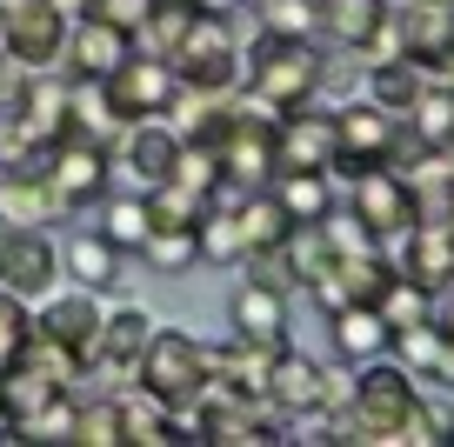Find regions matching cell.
<instances>
[{
  "label": "cell",
  "mask_w": 454,
  "mask_h": 447,
  "mask_svg": "<svg viewBox=\"0 0 454 447\" xmlns=\"http://www.w3.org/2000/svg\"><path fill=\"white\" fill-rule=\"evenodd\" d=\"M141 200H147V221H154V227H194L200 208H207L200 194H187V187H174V181H154Z\"/></svg>",
  "instance_id": "36"
},
{
  "label": "cell",
  "mask_w": 454,
  "mask_h": 447,
  "mask_svg": "<svg viewBox=\"0 0 454 447\" xmlns=\"http://www.w3.org/2000/svg\"><path fill=\"white\" fill-rule=\"evenodd\" d=\"M441 161H448V168H454V140H448V147H441Z\"/></svg>",
  "instance_id": "46"
},
{
  "label": "cell",
  "mask_w": 454,
  "mask_h": 447,
  "mask_svg": "<svg viewBox=\"0 0 454 447\" xmlns=\"http://www.w3.org/2000/svg\"><path fill=\"white\" fill-rule=\"evenodd\" d=\"M421 7H454V0H421Z\"/></svg>",
  "instance_id": "47"
},
{
  "label": "cell",
  "mask_w": 454,
  "mask_h": 447,
  "mask_svg": "<svg viewBox=\"0 0 454 447\" xmlns=\"http://www.w3.org/2000/svg\"><path fill=\"white\" fill-rule=\"evenodd\" d=\"M100 234L114 240L121 254H141V240L154 234V221H147V200L141 194H100Z\"/></svg>",
  "instance_id": "30"
},
{
  "label": "cell",
  "mask_w": 454,
  "mask_h": 447,
  "mask_svg": "<svg viewBox=\"0 0 454 447\" xmlns=\"http://www.w3.org/2000/svg\"><path fill=\"white\" fill-rule=\"evenodd\" d=\"M121 168L134 174L141 187H154V181H168L174 174V154H181V134H174L168 121H128V134H121Z\"/></svg>",
  "instance_id": "16"
},
{
  "label": "cell",
  "mask_w": 454,
  "mask_h": 447,
  "mask_svg": "<svg viewBox=\"0 0 454 447\" xmlns=\"http://www.w3.org/2000/svg\"><path fill=\"white\" fill-rule=\"evenodd\" d=\"M234 334H247V341H287V294L241 280V294H234Z\"/></svg>",
  "instance_id": "25"
},
{
  "label": "cell",
  "mask_w": 454,
  "mask_h": 447,
  "mask_svg": "<svg viewBox=\"0 0 454 447\" xmlns=\"http://www.w3.org/2000/svg\"><path fill=\"white\" fill-rule=\"evenodd\" d=\"M128 34L107 27V20H67V41H60V67H67V81H107L121 60H128Z\"/></svg>",
  "instance_id": "13"
},
{
  "label": "cell",
  "mask_w": 454,
  "mask_h": 447,
  "mask_svg": "<svg viewBox=\"0 0 454 447\" xmlns=\"http://www.w3.org/2000/svg\"><path fill=\"white\" fill-rule=\"evenodd\" d=\"M168 67H174L181 87H207V94L241 87V54L227 41V20H207V14H194V27H187V41L168 54Z\"/></svg>",
  "instance_id": "6"
},
{
  "label": "cell",
  "mask_w": 454,
  "mask_h": 447,
  "mask_svg": "<svg viewBox=\"0 0 454 447\" xmlns=\"http://www.w3.org/2000/svg\"><path fill=\"white\" fill-rule=\"evenodd\" d=\"M408 414H414V374H408V367L361 361V367H355V388H348V407H340L348 441H368V447L401 441Z\"/></svg>",
  "instance_id": "3"
},
{
  "label": "cell",
  "mask_w": 454,
  "mask_h": 447,
  "mask_svg": "<svg viewBox=\"0 0 454 447\" xmlns=\"http://www.w3.org/2000/svg\"><path fill=\"white\" fill-rule=\"evenodd\" d=\"M381 14H387L381 0H314V41L327 54H355Z\"/></svg>",
  "instance_id": "21"
},
{
  "label": "cell",
  "mask_w": 454,
  "mask_h": 447,
  "mask_svg": "<svg viewBox=\"0 0 454 447\" xmlns=\"http://www.w3.org/2000/svg\"><path fill=\"white\" fill-rule=\"evenodd\" d=\"M321 374L327 361H314V354H301L294 341H287L281 354H274V374H268V401L281 420H301V414H321Z\"/></svg>",
  "instance_id": "15"
},
{
  "label": "cell",
  "mask_w": 454,
  "mask_h": 447,
  "mask_svg": "<svg viewBox=\"0 0 454 447\" xmlns=\"http://www.w3.org/2000/svg\"><path fill=\"white\" fill-rule=\"evenodd\" d=\"M20 441H74V388H67V394H54V401H47V414L34 420Z\"/></svg>",
  "instance_id": "43"
},
{
  "label": "cell",
  "mask_w": 454,
  "mask_h": 447,
  "mask_svg": "<svg viewBox=\"0 0 454 447\" xmlns=\"http://www.w3.org/2000/svg\"><path fill=\"white\" fill-rule=\"evenodd\" d=\"M147 267H160V274H187V267H200V247H194V227H154V234L141 240Z\"/></svg>",
  "instance_id": "34"
},
{
  "label": "cell",
  "mask_w": 454,
  "mask_h": 447,
  "mask_svg": "<svg viewBox=\"0 0 454 447\" xmlns=\"http://www.w3.org/2000/svg\"><path fill=\"white\" fill-rule=\"evenodd\" d=\"M100 94H107V107L121 114V121H168L174 94H181V81H174V67L160 54H147V47H128V60L100 81Z\"/></svg>",
  "instance_id": "4"
},
{
  "label": "cell",
  "mask_w": 454,
  "mask_h": 447,
  "mask_svg": "<svg viewBox=\"0 0 454 447\" xmlns=\"http://www.w3.org/2000/svg\"><path fill=\"white\" fill-rule=\"evenodd\" d=\"M121 441H141V447H160V441H181L168 401H154L147 388H128L121 394Z\"/></svg>",
  "instance_id": "28"
},
{
  "label": "cell",
  "mask_w": 454,
  "mask_h": 447,
  "mask_svg": "<svg viewBox=\"0 0 454 447\" xmlns=\"http://www.w3.org/2000/svg\"><path fill=\"white\" fill-rule=\"evenodd\" d=\"M74 441L121 447V394H74Z\"/></svg>",
  "instance_id": "31"
},
{
  "label": "cell",
  "mask_w": 454,
  "mask_h": 447,
  "mask_svg": "<svg viewBox=\"0 0 454 447\" xmlns=\"http://www.w3.org/2000/svg\"><path fill=\"white\" fill-rule=\"evenodd\" d=\"M241 267H247V280H254V287L301 294V280H294V267H287V254H281V247H247V254H241Z\"/></svg>",
  "instance_id": "39"
},
{
  "label": "cell",
  "mask_w": 454,
  "mask_h": 447,
  "mask_svg": "<svg viewBox=\"0 0 454 447\" xmlns=\"http://www.w3.org/2000/svg\"><path fill=\"white\" fill-rule=\"evenodd\" d=\"M321 60H327L321 41H301V34L261 27L254 47L241 54V87H247L254 100H268L274 114L308 107V100H321Z\"/></svg>",
  "instance_id": "1"
},
{
  "label": "cell",
  "mask_w": 454,
  "mask_h": 447,
  "mask_svg": "<svg viewBox=\"0 0 454 447\" xmlns=\"http://www.w3.org/2000/svg\"><path fill=\"white\" fill-rule=\"evenodd\" d=\"M348 214H361L374 240H381V234H401V227L421 221V214H414L408 174H395L387 161H381V168H361L355 181H348Z\"/></svg>",
  "instance_id": "9"
},
{
  "label": "cell",
  "mask_w": 454,
  "mask_h": 447,
  "mask_svg": "<svg viewBox=\"0 0 454 447\" xmlns=\"http://www.w3.org/2000/svg\"><path fill=\"white\" fill-rule=\"evenodd\" d=\"M47 181L60 187L67 208H87L114 187V154L107 147H87V140H54L47 147Z\"/></svg>",
  "instance_id": "12"
},
{
  "label": "cell",
  "mask_w": 454,
  "mask_h": 447,
  "mask_svg": "<svg viewBox=\"0 0 454 447\" xmlns=\"http://www.w3.org/2000/svg\"><path fill=\"white\" fill-rule=\"evenodd\" d=\"M401 441H414V447H448V441H454V407L421 401V394H414V414H408V427H401Z\"/></svg>",
  "instance_id": "37"
},
{
  "label": "cell",
  "mask_w": 454,
  "mask_h": 447,
  "mask_svg": "<svg viewBox=\"0 0 454 447\" xmlns=\"http://www.w3.org/2000/svg\"><path fill=\"white\" fill-rule=\"evenodd\" d=\"M134 388L168 401L174 427L194 441V401H200V388H207V348H200L194 334H181V327H154V341H147L141 361H134Z\"/></svg>",
  "instance_id": "2"
},
{
  "label": "cell",
  "mask_w": 454,
  "mask_h": 447,
  "mask_svg": "<svg viewBox=\"0 0 454 447\" xmlns=\"http://www.w3.org/2000/svg\"><path fill=\"white\" fill-rule=\"evenodd\" d=\"M287 341H221V348H207V380L214 388H234V394H268V374H274V354H281Z\"/></svg>",
  "instance_id": "14"
},
{
  "label": "cell",
  "mask_w": 454,
  "mask_h": 447,
  "mask_svg": "<svg viewBox=\"0 0 454 447\" xmlns=\"http://www.w3.org/2000/svg\"><path fill=\"white\" fill-rule=\"evenodd\" d=\"M34 327H41V334H54V341H67L74 354H87V348H94V334H100V301H94V287L47 301V308L34 314ZM87 361H94V354H87Z\"/></svg>",
  "instance_id": "22"
},
{
  "label": "cell",
  "mask_w": 454,
  "mask_h": 447,
  "mask_svg": "<svg viewBox=\"0 0 454 447\" xmlns=\"http://www.w3.org/2000/svg\"><path fill=\"white\" fill-rule=\"evenodd\" d=\"M187 7L207 14V20H234V14H241V0H187Z\"/></svg>",
  "instance_id": "44"
},
{
  "label": "cell",
  "mask_w": 454,
  "mask_h": 447,
  "mask_svg": "<svg viewBox=\"0 0 454 447\" xmlns=\"http://www.w3.org/2000/svg\"><path fill=\"white\" fill-rule=\"evenodd\" d=\"M401 127H408L414 140H427V147H448L454 140V81H434V74H427V87L414 94V107L401 114Z\"/></svg>",
  "instance_id": "26"
},
{
  "label": "cell",
  "mask_w": 454,
  "mask_h": 447,
  "mask_svg": "<svg viewBox=\"0 0 454 447\" xmlns=\"http://www.w3.org/2000/svg\"><path fill=\"white\" fill-rule=\"evenodd\" d=\"M327 161H334V107H321V100L287 107L274 121V174H327Z\"/></svg>",
  "instance_id": "8"
},
{
  "label": "cell",
  "mask_w": 454,
  "mask_h": 447,
  "mask_svg": "<svg viewBox=\"0 0 454 447\" xmlns=\"http://www.w3.org/2000/svg\"><path fill=\"white\" fill-rule=\"evenodd\" d=\"M355 60H361V67H381V60H408V54H401V27H395V7H387V14L374 20V27H368V41L355 47Z\"/></svg>",
  "instance_id": "40"
},
{
  "label": "cell",
  "mask_w": 454,
  "mask_h": 447,
  "mask_svg": "<svg viewBox=\"0 0 454 447\" xmlns=\"http://www.w3.org/2000/svg\"><path fill=\"white\" fill-rule=\"evenodd\" d=\"M281 254H287V267H294V280H301V287H308V280H321L327 267H334V247H327V234H321V227H287Z\"/></svg>",
  "instance_id": "35"
},
{
  "label": "cell",
  "mask_w": 454,
  "mask_h": 447,
  "mask_svg": "<svg viewBox=\"0 0 454 447\" xmlns=\"http://www.w3.org/2000/svg\"><path fill=\"white\" fill-rule=\"evenodd\" d=\"M427 87V67H414V60H381V67H368V81H361V94L374 100L381 114H408L414 107V94Z\"/></svg>",
  "instance_id": "27"
},
{
  "label": "cell",
  "mask_w": 454,
  "mask_h": 447,
  "mask_svg": "<svg viewBox=\"0 0 454 447\" xmlns=\"http://www.w3.org/2000/svg\"><path fill=\"white\" fill-rule=\"evenodd\" d=\"M54 394H67V388H60V380H47L41 367H27V361L0 367V420H7L14 434H27L34 420L47 414V401H54Z\"/></svg>",
  "instance_id": "18"
},
{
  "label": "cell",
  "mask_w": 454,
  "mask_h": 447,
  "mask_svg": "<svg viewBox=\"0 0 454 447\" xmlns=\"http://www.w3.org/2000/svg\"><path fill=\"white\" fill-rule=\"evenodd\" d=\"M147 14H154V0H87V20H107V27H121L128 41L141 34Z\"/></svg>",
  "instance_id": "42"
},
{
  "label": "cell",
  "mask_w": 454,
  "mask_h": 447,
  "mask_svg": "<svg viewBox=\"0 0 454 447\" xmlns=\"http://www.w3.org/2000/svg\"><path fill=\"white\" fill-rule=\"evenodd\" d=\"M154 341V321H147L141 308H121V314H100V334H94V367H107L114 380H134V361H141V348Z\"/></svg>",
  "instance_id": "17"
},
{
  "label": "cell",
  "mask_w": 454,
  "mask_h": 447,
  "mask_svg": "<svg viewBox=\"0 0 454 447\" xmlns=\"http://www.w3.org/2000/svg\"><path fill=\"white\" fill-rule=\"evenodd\" d=\"M0 287L20 301H47L60 287V247L47 227H0Z\"/></svg>",
  "instance_id": "7"
},
{
  "label": "cell",
  "mask_w": 454,
  "mask_h": 447,
  "mask_svg": "<svg viewBox=\"0 0 454 447\" xmlns=\"http://www.w3.org/2000/svg\"><path fill=\"white\" fill-rule=\"evenodd\" d=\"M395 27H401V54L434 74V60L448 54V41H454V7H421V0H408V7H395Z\"/></svg>",
  "instance_id": "20"
},
{
  "label": "cell",
  "mask_w": 454,
  "mask_h": 447,
  "mask_svg": "<svg viewBox=\"0 0 454 447\" xmlns=\"http://www.w3.org/2000/svg\"><path fill=\"white\" fill-rule=\"evenodd\" d=\"M374 314L387 321V334H395V327H414V321H434V294H427L421 280L395 274V280L381 287V301H374Z\"/></svg>",
  "instance_id": "32"
},
{
  "label": "cell",
  "mask_w": 454,
  "mask_h": 447,
  "mask_svg": "<svg viewBox=\"0 0 454 447\" xmlns=\"http://www.w3.org/2000/svg\"><path fill=\"white\" fill-rule=\"evenodd\" d=\"M395 127L401 121H395V114H381L368 94L340 100V107H334V161H327V174H334V181H355L361 168H381Z\"/></svg>",
  "instance_id": "5"
},
{
  "label": "cell",
  "mask_w": 454,
  "mask_h": 447,
  "mask_svg": "<svg viewBox=\"0 0 454 447\" xmlns=\"http://www.w3.org/2000/svg\"><path fill=\"white\" fill-rule=\"evenodd\" d=\"M234 214H241L247 247H281V240H287V227H294V221L281 214V200H274V187H254V194H247Z\"/></svg>",
  "instance_id": "33"
},
{
  "label": "cell",
  "mask_w": 454,
  "mask_h": 447,
  "mask_svg": "<svg viewBox=\"0 0 454 447\" xmlns=\"http://www.w3.org/2000/svg\"><path fill=\"white\" fill-rule=\"evenodd\" d=\"M261 27L314 41V0H268V7H261Z\"/></svg>",
  "instance_id": "41"
},
{
  "label": "cell",
  "mask_w": 454,
  "mask_h": 447,
  "mask_svg": "<svg viewBox=\"0 0 454 447\" xmlns=\"http://www.w3.org/2000/svg\"><path fill=\"white\" fill-rule=\"evenodd\" d=\"M327 334H334V361H348V367L381 361V354H387V321L368 308V301L334 308V314H327Z\"/></svg>",
  "instance_id": "19"
},
{
  "label": "cell",
  "mask_w": 454,
  "mask_h": 447,
  "mask_svg": "<svg viewBox=\"0 0 454 447\" xmlns=\"http://www.w3.org/2000/svg\"><path fill=\"white\" fill-rule=\"evenodd\" d=\"M194 247H200V261H214V267H241V254H247L241 214H234V208H200Z\"/></svg>",
  "instance_id": "29"
},
{
  "label": "cell",
  "mask_w": 454,
  "mask_h": 447,
  "mask_svg": "<svg viewBox=\"0 0 454 447\" xmlns=\"http://www.w3.org/2000/svg\"><path fill=\"white\" fill-rule=\"evenodd\" d=\"M434 321H441V334L454 341V287H448V301H441V308H434Z\"/></svg>",
  "instance_id": "45"
},
{
  "label": "cell",
  "mask_w": 454,
  "mask_h": 447,
  "mask_svg": "<svg viewBox=\"0 0 454 447\" xmlns=\"http://www.w3.org/2000/svg\"><path fill=\"white\" fill-rule=\"evenodd\" d=\"M60 267H67L81 287H94V294H100V287H114V280H121L128 254H121V247H114V240L94 227V234H74L67 247H60Z\"/></svg>",
  "instance_id": "24"
},
{
  "label": "cell",
  "mask_w": 454,
  "mask_h": 447,
  "mask_svg": "<svg viewBox=\"0 0 454 447\" xmlns=\"http://www.w3.org/2000/svg\"><path fill=\"white\" fill-rule=\"evenodd\" d=\"M0 27H7V54L20 67H54L60 41H67V20L47 0H0Z\"/></svg>",
  "instance_id": "11"
},
{
  "label": "cell",
  "mask_w": 454,
  "mask_h": 447,
  "mask_svg": "<svg viewBox=\"0 0 454 447\" xmlns=\"http://www.w3.org/2000/svg\"><path fill=\"white\" fill-rule=\"evenodd\" d=\"M27 334H34V314H27V301L0 287V367H14V361H20Z\"/></svg>",
  "instance_id": "38"
},
{
  "label": "cell",
  "mask_w": 454,
  "mask_h": 447,
  "mask_svg": "<svg viewBox=\"0 0 454 447\" xmlns=\"http://www.w3.org/2000/svg\"><path fill=\"white\" fill-rule=\"evenodd\" d=\"M60 214H67V200L47 181V154L20 161V168H0V227H54Z\"/></svg>",
  "instance_id": "10"
},
{
  "label": "cell",
  "mask_w": 454,
  "mask_h": 447,
  "mask_svg": "<svg viewBox=\"0 0 454 447\" xmlns=\"http://www.w3.org/2000/svg\"><path fill=\"white\" fill-rule=\"evenodd\" d=\"M274 200H281V214L294 227H321L327 221V208H334V174H321V168H308V174H274Z\"/></svg>",
  "instance_id": "23"
}]
</instances>
